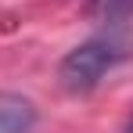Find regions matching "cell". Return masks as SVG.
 Instances as JSON below:
<instances>
[{
    "label": "cell",
    "mask_w": 133,
    "mask_h": 133,
    "mask_svg": "<svg viewBox=\"0 0 133 133\" xmlns=\"http://www.w3.org/2000/svg\"><path fill=\"white\" fill-rule=\"evenodd\" d=\"M122 61V47L108 43V40H87L76 50H68L61 68H58V79L68 94H87L94 90L111 68Z\"/></svg>",
    "instance_id": "6da1fadb"
},
{
    "label": "cell",
    "mask_w": 133,
    "mask_h": 133,
    "mask_svg": "<svg viewBox=\"0 0 133 133\" xmlns=\"http://www.w3.org/2000/svg\"><path fill=\"white\" fill-rule=\"evenodd\" d=\"M36 108L18 94H0V133H32Z\"/></svg>",
    "instance_id": "7a4b0ae2"
},
{
    "label": "cell",
    "mask_w": 133,
    "mask_h": 133,
    "mask_svg": "<svg viewBox=\"0 0 133 133\" xmlns=\"http://www.w3.org/2000/svg\"><path fill=\"white\" fill-rule=\"evenodd\" d=\"M87 15L97 22H122L133 15V0H90Z\"/></svg>",
    "instance_id": "3957f363"
},
{
    "label": "cell",
    "mask_w": 133,
    "mask_h": 133,
    "mask_svg": "<svg viewBox=\"0 0 133 133\" xmlns=\"http://www.w3.org/2000/svg\"><path fill=\"white\" fill-rule=\"evenodd\" d=\"M126 133H133V122H130V126H126Z\"/></svg>",
    "instance_id": "277c9868"
}]
</instances>
